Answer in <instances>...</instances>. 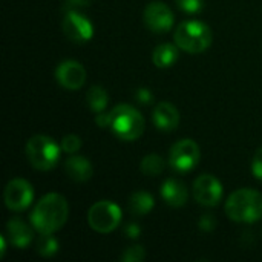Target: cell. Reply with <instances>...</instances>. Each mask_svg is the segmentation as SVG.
Returning <instances> with one entry per match:
<instances>
[{"instance_id":"obj_1","label":"cell","mask_w":262,"mask_h":262,"mask_svg":"<svg viewBox=\"0 0 262 262\" xmlns=\"http://www.w3.org/2000/svg\"><path fill=\"white\" fill-rule=\"evenodd\" d=\"M69 206L60 193L45 195L31 213V224L40 233H55L68 221Z\"/></svg>"},{"instance_id":"obj_2","label":"cell","mask_w":262,"mask_h":262,"mask_svg":"<svg viewBox=\"0 0 262 262\" xmlns=\"http://www.w3.org/2000/svg\"><path fill=\"white\" fill-rule=\"evenodd\" d=\"M226 215L235 223L252 224L262 218V195L253 189H239L226 201Z\"/></svg>"},{"instance_id":"obj_3","label":"cell","mask_w":262,"mask_h":262,"mask_svg":"<svg viewBox=\"0 0 262 262\" xmlns=\"http://www.w3.org/2000/svg\"><path fill=\"white\" fill-rule=\"evenodd\" d=\"M111 130L124 141H135L144 132V118L138 109L130 104H118L111 112Z\"/></svg>"},{"instance_id":"obj_4","label":"cell","mask_w":262,"mask_h":262,"mask_svg":"<svg viewBox=\"0 0 262 262\" xmlns=\"http://www.w3.org/2000/svg\"><path fill=\"white\" fill-rule=\"evenodd\" d=\"M175 45L189 52V54H200L204 52L212 45V31L210 28L200 20H187L183 21L175 34H173Z\"/></svg>"},{"instance_id":"obj_5","label":"cell","mask_w":262,"mask_h":262,"mask_svg":"<svg viewBox=\"0 0 262 262\" xmlns=\"http://www.w3.org/2000/svg\"><path fill=\"white\" fill-rule=\"evenodd\" d=\"M60 149L54 138L46 135H34L28 140L25 154L29 164L41 172L51 170L57 166L60 160Z\"/></svg>"},{"instance_id":"obj_6","label":"cell","mask_w":262,"mask_h":262,"mask_svg":"<svg viewBox=\"0 0 262 262\" xmlns=\"http://www.w3.org/2000/svg\"><path fill=\"white\" fill-rule=\"evenodd\" d=\"M88 223L98 233H111L121 223V209L112 201H98L89 209Z\"/></svg>"},{"instance_id":"obj_7","label":"cell","mask_w":262,"mask_h":262,"mask_svg":"<svg viewBox=\"0 0 262 262\" xmlns=\"http://www.w3.org/2000/svg\"><path fill=\"white\" fill-rule=\"evenodd\" d=\"M198 163H200V146L193 140L184 138L177 141L170 147L169 164L173 170L180 173H186L195 169Z\"/></svg>"},{"instance_id":"obj_8","label":"cell","mask_w":262,"mask_h":262,"mask_svg":"<svg viewBox=\"0 0 262 262\" xmlns=\"http://www.w3.org/2000/svg\"><path fill=\"white\" fill-rule=\"evenodd\" d=\"M223 184L210 173L200 175L193 183V196L204 207H215L223 200Z\"/></svg>"},{"instance_id":"obj_9","label":"cell","mask_w":262,"mask_h":262,"mask_svg":"<svg viewBox=\"0 0 262 262\" xmlns=\"http://www.w3.org/2000/svg\"><path fill=\"white\" fill-rule=\"evenodd\" d=\"M3 200L9 210L23 212L25 209H28L31 206L32 200H34V189L26 180L14 178L5 187Z\"/></svg>"},{"instance_id":"obj_10","label":"cell","mask_w":262,"mask_h":262,"mask_svg":"<svg viewBox=\"0 0 262 262\" xmlns=\"http://www.w3.org/2000/svg\"><path fill=\"white\" fill-rule=\"evenodd\" d=\"M61 28L64 35L74 43H88L94 37V25L91 20L74 9L63 17Z\"/></svg>"},{"instance_id":"obj_11","label":"cell","mask_w":262,"mask_h":262,"mask_svg":"<svg viewBox=\"0 0 262 262\" xmlns=\"http://www.w3.org/2000/svg\"><path fill=\"white\" fill-rule=\"evenodd\" d=\"M144 25L157 34H166L173 26V12L164 2H152L146 6Z\"/></svg>"},{"instance_id":"obj_12","label":"cell","mask_w":262,"mask_h":262,"mask_svg":"<svg viewBox=\"0 0 262 262\" xmlns=\"http://www.w3.org/2000/svg\"><path fill=\"white\" fill-rule=\"evenodd\" d=\"M57 83L68 91H78L86 83V69L75 60L61 61L55 69Z\"/></svg>"},{"instance_id":"obj_13","label":"cell","mask_w":262,"mask_h":262,"mask_svg":"<svg viewBox=\"0 0 262 262\" xmlns=\"http://www.w3.org/2000/svg\"><path fill=\"white\" fill-rule=\"evenodd\" d=\"M152 120H154V124L160 130L172 132L180 124V112L172 103L161 101L155 106V109L152 112Z\"/></svg>"},{"instance_id":"obj_14","label":"cell","mask_w":262,"mask_h":262,"mask_svg":"<svg viewBox=\"0 0 262 262\" xmlns=\"http://www.w3.org/2000/svg\"><path fill=\"white\" fill-rule=\"evenodd\" d=\"M161 198L170 207H183L189 198L187 187L177 178H167L161 186Z\"/></svg>"},{"instance_id":"obj_15","label":"cell","mask_w":262,"mask_h":262,"mask_svg":"<svg viewBox=\"0 0 262 262\" xmlns=\"http://www.w3.org/2000/svg\"><path fill=\"white\" fill-rule=\"evenodd\" d=\"M34 230L20 218L9 220L8 226H6L8 238H9L11 244L17 249H26L34 241Z\"/></svg>"},{"instance_id":"obj_16","label":"cell","mask_w":262,"mask_h":262,"mask_svg":"<svg viewBox=\"0 0 262 262\" xmlns=\"http://www.w3.org/2000/svg\"><path fill=\"white\" fill-rule=\"evenodd\" d=\"M64 172L66 175L75 183H86L94 175V167L91 161L80 155H72L64 161Z\"/></svg>"},{"instance_id":"obj_17","label":"cell","mask_w":262,"mask_h":262,"mask_svg":"<svg viewBox=\"0 0 262 262\" xmlns=\"http://www.w3.org/2000/svg\"><path fill=\"white\" fill-rule=\"evenodd\" d=\"M178 46L172 45V43H161L154 49L152 54V61L157 68L161 69H167L170 66H173L178 60Z\"/></svg>"},{"instance_id":"obj_18","label":"cell","mask_w":262,"mask_h":262,"mask_svg":"<svg viewBox=\"0 0 262 262\" xmlns=\"http://www.w3.org/2000/svg\"><path fill=\"white\" fill-rule=\"evenodd\" d=\"M154 206H155L154 196L144 190H138L132 193L129 198V210L137 216L149 215L154 210Z\"/></svg>"},{"instance_id":"obj_19","label":"cell","mask_w":262,"mask_h":262,"mask_svg":"<svg viewBox=\"0 0 262 262\" xmlns=\"http://www.w3.org/2000/svg\"><path fill=\"white\" fill-rule=\"evenodd\" d=\"M86 101H88V106L91 107L92 112L100 114V112H104V109L107 107L109 95H107V92H106L104 88H101V86H92L88 91V94H86Z\"/></svg>"},{"instance_id":"obj_20","label":"cell","mask_w":262,"mask_h":262,"mask_svg":"<svg viewBox=\"0 0 262 262\" xmlns=\"http://www.w3.org/2000/svg\"><path fill=\"white\" fill-rule=\"evenodd\" d=\"M164 167H166V161L157 154L146 155L141 160V164H140L141 172L144 175H147V177H158L160 173L164 172Z\"/></svg>"},{"instance_id":"obj_21","label":"cell","mask_w":262,"mask_h":262,"mask_svg":"<svg viewBox=\"0 0 262 262\" xmlns=\"http://www.w3.org/2000/svg\"><path fill=\"white\" fill-rule=\"evenodd\" d=\"M58 249H60V244H58L57 238L54 236V233L40 235V238L37 239V253L45 258L54 256L58 252Z\"/></svg>"},{"instance_id":"obj_22","label":"cell","mask_w":262,"mask_h":262,"mask_svg":"<svg viewBox=\"0 0 262 262\" xmlns=\"http://www.w3.org/2000/svg\"><path fill=\"white\" fill-rule=\"evenodd\" d=\"M146 256L147 255L143 246H130L121 253L120 259L123 262H141L146 259Z\"/></svg>"},{"instance_id":"obj_23","label":"cell","mask_w":262,"mask_h":262,"mask_svg":"<svg viewBox=\"0 0 262 262\" xmlns=\"http://www.w3.org/2000/svg\"><path fill=\"white\" fill-rule=\"evenodd\" d=\"M61 150L69 154V155H74L77 154L80 149H81V138L78 135H74V134H69L66 135L63 140H61Z\"/></svg>"},{"instance_id":"obj_24","label":"cell","mask_w":262,"mask_h":262,"mask_svg":"<svg viewBox=\"0 0 262 262\" xmlns=\"http://www.w3.org/2000/svg\"><path fill=\"white\" fill-rule=\"evenodd\" d=\"M178 8L187 14H198L204 8V0H175Z\"/></svg>"},{"instance_id":"obj_25","label":"cell","mask_w":262,"mask_h":262,"mask_svg":"<svg viewBox=\"0 0 262 262\" xmlns=\"http://www.w3.org/2000/svg\"><path fill=\"white\" fill-rule=\"evenodd\" d=\"M252 172L256 180L262 181V147L255 154L253 161H252Z\"/></svg>"},{"instance_id":"obj_26","label":"cell","mask_w":262,"mask_h":262,"mask_svg":"<svg viewBox=\"0 0 262 262\" xmlns=\"http://www.w3.org/2000/svg\"><path fill=\"white\" fill-rule=\"evenodd\" d=\"M215 227H216V220H215L213 215L206 213V215H203V216L200 218V229H201V230H204V232H212V230H215Z\"/></svg>"},{"instance_id":"obj_27","label":"cell","mask_w":262,"mask_h":262,"mask_svg":"<svg viewBox=\"0 0 262 262\" xmlns=\"http://www.w3.org/2000/svg\"><path fill=\"white\" fill-rule=\"evenodd\" d=\"M135 98L140 104H150L154 101V95L149 89L146 88H140L137 92H135Z\"/></svg>"},{"instance_id":"obj_28","label":"cell","mask_w":262,"mask_h":262,"mask_svg":"<svg viewBox=\"0 0 262 262\" xmlns=\"http://www.w3.org/2000/svg\"><path fill=\"white\" fill-rule=\"evenodd\" d=\"M124 235H126L129 239H137V238H140V235H141V229H140L138 224L130 223V224L124 226Z\"/></svg>"},{"instance_id":"obj_29","label":"cell","mask_w":262,"mask_h":262,"mask_svg":"<svg viewBox=\"0 0 262 262\" xmlns=\"http://www.w3.org/2000/svg\"><path fill=\"white\" fill-rule=\"evenodd\" d=\"M95 123L100 127H109V124H111V115L109 114H104V112H100V114H97Z\"/></svg>"},{"instance_id":"obj_30","label":"cell","mask_w":262,"mask_h":262,"mask_svg":"<svg viewBox=\"0 0 262 262\" xmlns=\"http://www.w3.org/2000/svg\"><path fill=\"white\" fill-rule=\"evenodd\" d=\"M95 0H68V3L71 6H78V8H86L91 6Z\"/></svg>"},{"instance_id":"obj_31","label":"cell","mask_w":262,"mask_h":262,"mask_svg":"<svg viewBox=\"0 0 262 262\" xmlns=\"http://www.w3.org/2000/svg\"><path fill=\"white\" fill-rule=\"evenodd\" d=\"M5 252H6V241L5 236H0V258L5 256Z\"/></svg>"}]
</instances>
